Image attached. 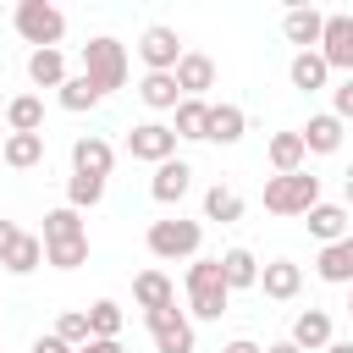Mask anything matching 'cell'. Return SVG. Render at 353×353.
Segmentation results:
<instances>
[{
	"label": "cell",
	"mask_w": 353,
	"mask_h": 353,
	"mask_svg": "<svg viewBox=\"0 0 353 353\" xmlns=\"http://www.w3.org/2000/svg\"><path fill=\"white\" fill-rule=\"evenodd\" d=\"M232 303V287L221 276V259H193L188 265V314L193 320H221Z\"/></svg>",
	"instance_id": "cell-1"
},
{
	"label": "cell",
	"mask_w": 353,
	"mask_h": 353,
	"mask_svg": "<svg viewBox=\"0 0 353 353\" xmlns=\"http://www.w3.org/2000/svg\"><path fill=\"white\" fill-rule=\"evenodd\" d=\"M17 33L33 44V50H61V39H66V11L61 6H50V0H17Z\"/></svg>",
	"instance_id": "cell-2"
},
{
	"label": "cell",
	"mask_w": 353,
	"mask_h": 353,
	"mask_svg": "<svg viewBox=\"0 0 353 353\" xmlns=\"http://www.w3.org/2000/svg\"><path fill=\"white\" fill-rule=\"evenodd\" d=\"M314 204H320V176L314 171H292V176L265 182V210L270 215H309Z\"/></svg>",
	"instance_id": "cell-3"
},
{
	"label": "cell",
	"mask_w": 353,
	"mask_h": 353,
	"mask_svg": "<svg viewBox=\"0 0 353 353\" xmlns=\"http://www.w3.org/2000/svg\"><path fill=\"white\" fill-rule=\"evenodd\" d=\"M149 254L154 259H199V243H204V226L199 221H182V215H171V221H149Z\"/></svg>",
	"instance_id": "cell-4"
},
{
	"label": "cell",
	"mask_w": 353,
	"mask_h": 353,
	"mask_svg": "<svg viewBox=\"0 0 353 353\" xmlns=\"http://www.w3.org/2000/svg\"><path fill=\"white\" fill-rule=\"evenodd\" d=\"M83 72L110 94V88H121L127 83V44L121 39H110V33H99V39H88L83 44Z\"/></svg>",
	"instance_id": "cell-5"
},
{
	"label": "cell",
	"mask_w": 353,
	"mask_h": 353,
	"mask_svg": "<svg viewBox=\"0 0 353 353\" xmlns=\"http://www.w3.org/2000/svg\"><path fill=\"white\" fill-rule=\"evenodd\" d=\"M143 325H149V336H154V353H193V314L188 309H154V314H143Z\"/></svg>",
	"instance_id": "cell-6"
},
{
	"label": "cell",
	"mask_w": 353,
	"mask_h": 353,
	"mask_svg": "<svg viewBox=\"0 0 353 353\" xmlns=\"http://www.w3.org/2000/svg\"><path fill=\"white\" fill-rule=\"evenodd\" d=\"M127 154L143 160V165H165V160H176V132L165 121H138L127 132Z\"/></svg>",
	"instance_id": "cell-7"
},
{
	"label": "cell",
	"mask_w": 353,
	"mask_h": 353,
	"mask_svg": "<svg viewBox=\"0 0 353 353\" xmlns=\"http://www.w3.org/2000/svg\"><path fill=\"white\" fill-rule=\"evenodd\" d=\"M138 55H143V66H149V72H176V61H182L188 50H182V33H176V28L149 22V28H143V39H138Z\"/></svg>",
	"instance_id": "cell-8"
},
{
	"label": "cell",
	"mask_w": 353,
	"mask_h": 353,
	"mask_svg": "<svg viewBox=\"0 0 353 353\" xmlns=\"http://www.w3.org/2000/svg\"><path fill=\"white\" fill-rule=\"evenodd\" d=\"M320 55H325V66H331V72H347V77H353V17H347V11L325 17Z\"/></svg>",
	"instance_id": "cell-9"
},
{
	"label": "cell",
	"mask_w": 353,
	"mask_h": 353,
	"mask_svg": "<svg viewBox=\"0 0 353 353\" xmlns=\"http://www.w3.org/2000/svg\"><path fill=\"white\" fill-rule=\"evenodd\" d=\"M303 226H309V237L325 248V243H342V237L353 232V210H347V204H325V199H320V204L303 215Z\"/></svg>",
	"instance_id": "cell-10"
},
{
	"label": "cell",
	"mask_w": 353,
	"mask_h": 353,
	"mask_svg": "<svg viewBox=\"0 0 353 353\" xmlns=\"http://www.w3.org/2000/svg\"><path fill=\"white\" fill-rule=\"evenodd\" d=\"M259 292L276 298V303H292V298L303 292V265H292V259H270V265H259Z\"/></svg>",
	"instance_id": "cell-11"
},
{
	"label": "cell",
	"mask_w": 353,
	"mask_h": 353,
	"mask_svg": "<svg viewBox=\"0 0 353 353\" xmlns=\"http://www.w3.org/2000/svg\"><path fill=\"white\" fill-rule=\"evenodd\" d=\"M110 165H116V149H110L99 132H83V138L72 143V171H77V176H110Z\"/></svg>",
	"instance_id": "cell-12"
},
{
	"label": "cell",
	"mask_w": 353,
	"mask_h": 353,
	"mask_svg": "<svg viewBox=\"0 0 353 353\" xmlns=\"http://www.w3.org/2000/svg\"><path fill=\"white\" fill-rule=\"evenodd\" d=\"M188 188H193V165H188V160H165V165H154V176H149L154 204H182Z\"/></svg>",
	"instance_id": "cell-13"
},
{
	"label": "cell",
	"mask_w": 353,
	"mask_h": 353,
	"mask_svg": "<svg viewBox=\"0 0 353 353\" xmlns=\"http://www.w3.org/2000/svg\"><path fill=\"white\" fill-rule=\"evenodd\" d=\"M314 276L331 281V287H353V232H347L342 243H325V248L314 254Z\"/></svg>",
	"instance_id": "cell-14"
},
{
	"label": "cell",
	"mask_w": 353,
	"mask_h": 353,
	"mask_svg": "<svg viewBox=\"0 0 353 353\" xmlns=\"http://www.w3.org/2000/svg\"><path fill=\"white\" fill-rule=\"evenodd\" d=\"M281 33H287V44H298V50H320V39H325V17H320L314 6H292V11L281 17Z\"/></svg>",
	"instance_id": "cell-15"
},
{
	"label": "cell",
	"mask_w": 353,
	"mask_h": 353,
	"mask_svg": "<svg viewBox=\"0 0 353 353\" xmlns=\"http://www.w3.org/2000/svg\"><path fill=\"white\" fill-rule=\"evenodd\" d=\"M176 88H182V99H204V88H215V61L204 50H188L176 61Z\"/></svg>",
	"instance_id": "cell-16"
},
{
	"label": "cell",
	"mask_w": 353,
	"mask_h": 353,
	"mask_svg": "<svg viewBox=\"0 0 353 353\" xmlns=\"http://www.w3.org/2000/svg\"><path fill=\"white\" fill-rule=\"evenodd\" d=\"M132 303H138L143 314H154V309H171V303H176V287H171V276H165V270H138V276H132Z\"/></svg>",
	"instance_id": "cell-17"
},
{
	"label": "cell",
	"mask_w": 353,
	"mask_h": 353,
	"mask_svg": "<svg viewBox=\"0 0 353 353\" xmlns=\"http://www.w3.org/2000/svg\"><path fill=\"white\" fill-rule=\"evenodd\" d=\"M303 353H325L331 342H336V331H331V314L325 309H303L298 320H292V331H287Z\"/></svg>",
	"instance_id": "cell-18"
},
{
	"label": "cell",
	"mask_w": 353,
	"mask_h": 353,
	"mask_svg": "<svg viewBox=\"0 0 353 353\" xmlns=\"http://www.w3.org/2000/svg\"><path fill=\"white\" fill-rule=\"evenodd\" d=\"M342 127H347V121H336L331 110H320V116H309L298 132H303V149H309V154H336V149H342Z\"/></svg>",
	"instance_id": "cell-19"
},
{
	"label": "cell",
	"mask_w": 353,
	"mask_h": 353,
	"mask_svg": "<svg viewBox=\"0 0 353 353\" xmlns=\"http://www.w3.org/2000/svg\"><path fill=\"white\" fill-rule=\"evenodd\" d=\"M0 160H6L11 171H33V165H44V132H6Z\"/></svg>",
	"instance_id": "cell-20"
},
{
	"label": "cell",
	"mask_w": 353,
	"mask_h": 353,
	"mask_svg": "<svg viewBox=\"0 0 353 353\" xmlns=\"http://www.w3.org/2000/svg\"><path fill=\"white\" fill-rule=\"evenodd\" d=\"M66 77H72V72H66V55H61V50H33V55H28V83H33V88H55V94H61Z\"/></svg>",
	"instance_id": "cell-21"
},
{
	"label": "cell",
	"mask_w": 353,
	"mask_h": 353,
	"mask_svg": "<svg viewBox=\"0 0 353 353\" xmlns=\"http://www.w3.org/2000/svg\"><path fill=\"white\" fill-rule=\"evenodd\" d=\"M287 77H292V88L314 94V88H325V83H331V66H325V55H320V50H298V55H292V66H287Z\"/></svg>",
	"instance_id": "cell-22"
},
{
	"label": "cell",
	"mask_w": 353,
	"mask_h": 353,
	"mask_svg": "<svg viewBox=\"0 0 353 353\" xmlns=\"http://www.w3.org/2000/svg\"><path fill=\"white\" fill-rule=\"evenodd\" d=\"M138 99H143L149 110H176V105H182L176 72H143V83H138Z\"/></svg>",
	"instance_id": "cell-23"
},
{
	"label": "cell",
	"mask_w": 353,
	"mask_h": 353,
	"mask_svg": "<svg viewBox=\"0 0 353 353\" xmlns=\"http://www.w3.org/2000/svg\"><path fill=\"white\" fill-rule=\"evenodd\" d=\"M243 132H248V116H243V105H210V143H243Z\"/></svg>",
	"instance_id": "cell-24"
},
{
	"label": "cell",
	"mask_w": 353,
	"mask_h": 353,
	"mask_svg": "<svg viewBox=\"0 0 353 353\" xmlns=\"http://www.w3.org/2000/svg\"><path fill=\"white\" fill-rule=\"evenodd\" d=\"M6 132H44V99L39 94L6 99Z\"/></svg>",
	"instance_id": "cell-25"
},
{
	"label": "cell",
	"mask_w": 353,
	"mask_h": 353,
	"mask_svg": "<svg viewBox=\"0 0 353 353\" xmlns=\"http://www.w3.org/2000/svg\"><path fill=\"white\" fill-rule=\"evenodd\" d=\"M171 132H176L182 143H204V138H210V105H204V99H182Z\"/></svg>",
	"instance_id": "cell-26"
},
{
	"label": "cell",
	"mask_w": 353,
	"mask_h": 353,
	"mask_svg": "<svg viewBox=\"0 0 353 353\" xmlns=\"http://www.w3.org/2000/svg\"><path fill=\"white\" fill-rule=\"evenodd\" d=\"M221 276H226L232 292L259 287V259H254V248H226V254H221Z\"/></svg>",
	"instance_id": "cell-27"
},
{
	"label": "cell",
	"mask_w": 353,
	"mask_h": 353,
	"mask_svg": "<svg viewBox=\"0 0 353 353\" xmlns=\"http://www.w3.org/2000/svg\"><path fill=\"white\" fill-rule=\"evenodd\" d=\"M303 160H309V149H303V132H276V138H270V165H276V176H292V171H303Z\"/></svg>",
	"instance_id": "cell-28"
},
{
	"label": "cell",
	"mask_w": 353,
	"mask_h": 353,
	"mask_svg": "<svg viewBox=\"0 0 353 353\" xmlns=\"http://www.w3.org/2000/svg\"><path fill=\"white\" fill-rule=\"evenodd\" d=\"M55 99H61V110H94V105L105 99V88H99L88 72H77V77H66V83H61V94H55Z\"/></svg>",
	"instance_id": "cell-29"
},
{
	"label": "cell",
	"mask_w": 353,
	"mask_h": 353,
	"mask_svg": "<svg viewBox=\"0 0 353 353\" xmlns=\"http://www.w3.org/2000/svg\"><path fill=\"white\" fill-rule=\"evenodd\" d=\"M0 265H6L11 276H33V270L44 265V237H33V232H22V237L11 243V254H6Z\"/></svg>",
	"instance_id": "cell-30"
},
{
	"label": "cell",
	"mask_w": 353,
	"mask_h": 353,
	"mask_svg": "<svg viewBox=\"0 0 353 353\" xmlns=\"http://www.w3.org/2000/svg\"><path fill=\"white\" fill-rule=\"evenodd\" d=\"M204 221H243V193L237 188H226V182H215L210 193H204Z\"/></svg>",
	"instance_id": "cell-31"
},
{
	"label": "cell",
	"mask_w": 353,
	"mask_h": 353,
	"mask_svg": "<svg viewBox=\"0 0 353 353\" xmlns=\"http://www.w3.org/2000/svg\"><path fill=\"white\" fill-rule=\"evenodd\" d=\"M72 237H88V226H83V215H77L72 204H61V210H50V215H44V243H72Z\"/></svg>",
	"instance_id": "cell-32"
},
{
	"label": "cell",
	"mask_w": 353,
	"mask_h": 353,
	"mask_svg": "<svg viewBox=\"0 0 353 353\" xmlns=\"http://www.w3.org/2000/svg\"><path fill=\"white\" fill-rule=\"evenodd\" d=\"M88 331H94V336H105V342H121V303H116V298L88 303Z\"/></svg>",
	"instance_id": "cell-33"
},
{
	"label": "cell",
	"mask_w": 353,
	"mask_h": 353,
	"mask_svg": "<svg viewBox=\"0 0 353 353\" xmlns=\"http://www.w3.org/2000/svg\"><path fill=\"white\" fill-rule=\"evenodd\" d=\"M44 265H50V270H77V265H88V237H72V243H44Z\"/></svg>",
	"instance_id": "cell-34"
},
{
	"label": "cell",
	"mask_w": 353,
	"mask_h": 353,
	"mask_svg": "<svg viewBox=\"0 0 353 353\" xmlns=\"http://www.w3.org/2000/svg\"><path fill=\"white\" fill-rule=\"evenodd\" d=\"M99 199H105V176H77V171H72V182H66V204L83 215V210H94Z\"/></svg>",
	"instance_id": "cell-35"
},
{
	"label": "cell",
	"mask_w": 353,
	"mask_h": 353,
	"mask_svg": "<svg viewBox=\"0 0 353 353\" xmlns=\"http://www.w3.org/2000/svg\"><path fill=\"white\" fill-rule=\"evenodd\" d=\"M55 336H61L66 347H83V342H94V331H88V309H66V314L55 320Z\"/></svg>",
	"instance_id": "cell-36"
},
{
	"label": "cell",
	"mask_w": 353,
	"mask_h": 353,
	"mask_svg": "<svg viewBox=\"0 0 353 353\" xmlns=\"http://www.w3.org/2000/svg\"><path fill=\"white\" fill-rule=\"evenodd\" d=\"M331 116H336V121H353V77H342V83L331 88Z\"/></svg>",
	"instance_id": "cell-37"
},
{
	"label": "cell",
	"mask_w": 353,
	"mask_h": 353,
	"mask_svg": "<svg viewBox=\"0 0 353 353\" xmlns=\"http://www.w3.org/2000/svg\"><path fill=\"white\" fill-rule=\"evenodd\" d=\"M28 353H77V347H66L55 331H44V336H33V347H28Z\"/></svg>",
	"instance_id": "cell-38"
},
{
	"label": "cell",
	"mask_w": 353,
	"mask_h": 353,
	"mask_svg": "<svg viewBox=\"0 0 353 353\" xmlns=\"http://www.w3.org/2000/svg\"><path fill=\"white\" fill-rule=\"evenodd\" d=\"M17 237H22V226H17V221H6V215H0V259H6V254H11V243H17Z\"/></svg>",
	"instance_id": "cell-39"
},
{
	"label": "cell",
	"mask_w": 353,
	"mask_h": 353,
	"mask_svg": "<svg viewBox=\"0 0 353 353\" xmlns=\"http://www.w3.org/2000/svg\"><path fill=\"white\" fill-rule=\"evenodd\" d=\"M77 353H127V347H121V342H105V336H94V342H83Z\"/></svg>",
	"instance_id": "cell-40"
},
{
	"label": "cell",
	"mask_w": 353,
	"mask_h": 353,
	"mask_svg": "<svg viewBox=\"0 0 353 353\" xmlns=\"http://www.w3.org/2000/svg\"><path fill=\"white\" fill-rule=\"evenodd\" d=\"M221 353H265V347H259V342H254V336H237V342H226V347H221Z\"/></svg>",
	"instance_id": "cell-41"
},
{
	"label": "cell",
	"mask_w": 353,
	"mask_h": 353,
	"mask_svg": "<svg viewBox=\"0 0 353 353\" xmlns=\"http://www.w3.org/2000/svg\"><path fill=\"white\" fill-rule=\"evenodd\" d=\"M265 353H303V347H298V342H292V336H281V342H270V347H265Z\"/></svg>",
	"instance_id": "cell-42"
},
{
	"label": "cell",
	"mask_w": 353,
	"mask_h": 353,
	"mask_svg": "<svg viewBox=\"0 0 353 353\" xmlns=\"http://www.w3.org/2000/svg\"><path fill=\"white\" fill-rule=\"evenodd\" d=\"M342 193H347V204H353V165H347V176H342Z\"/></svg>",
	"instance_id": "cell-43"
},
{
	"label": "cell",
	"mask_w": 353,
	"mask_h": 353,
	"mask_svg": "<svg viewBox=\"0 0 353 353\" xmlns=\"http://www.w3.org/2000/svg\"><path fill=\"white\" fill-rule=\"evenodd\" d=\"M325 353H353V342H331V347H325Z\"/></svg>",
	"instance_id": "cell-44"
},
{
	"label": "cell",
	"mask_w": 353,
	"mask_h": 353,
	"mask_svg": "<svg viewBox=\"0 0 353 353\" xmlns=\"http://www.w3.org/2000/svg\"><path fill=\"white\" fill-rule=\"evenodd\" d=\"M347 314H353V287H347Z\"/></svg>",
	"instance_id": "cell-45"
},
{
	"label": "cell",
	"mask_w": 353,
	"mask_h": 353,
	"mask_svg": "<svg viewBox=\"0 0 353 353\" xmlns=\"http://www.w3.org/2000/svg\"><path fill=\"white\" fill-rule=\"evenodd\" d=\"M0 110H6V94H0Z\"/></svg>",
	"instance_id": "cell-46"
},
{
	"label": "cell",
	"mask_w": 353,
	"mask_h": 353,
	"mask_svg": "<svg viewBox=\"0 0 353 353\" xmlns=\"http://www.w3.org/2000/svg\"><path fill=\"white\" fill-rule=\"evenodd\" d=\"M0 149H6V132H0Z\"/></svg>",
	"instance_id": "cell-47"
}]
</instances>
